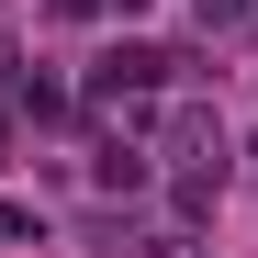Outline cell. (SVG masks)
<instances>
[{
	"mask_svg": "<svg viewBox=\"0 0 258 258\" xmlns=\"http://www.w3.org/2000/svg\"><path fill=\"white\" fill-rule=\"evenodd\" d=\"M168 68H180V56H157V45H112L101 56V90H157Z\"/></svg>",
	"mask_w": 258,
	"mask_h": 258,
	"instance_id": "cell-1",
	"label": "cell"
},
{
	"mask_svg": "<svg viewBox=\"0 0 258 258\" xmlns=\"http://www.w3.org/2000/svg\"><path fill=\"white\" fill-rule=\"evenodd\" d=\"M202 12V34H225V23H247V0H191Z\"/></svg>",
	"mask_w": 258,
	"mask_h": 258,
	"instance_id": "cell-2",
	"label": "cell"
}]
</instances>
